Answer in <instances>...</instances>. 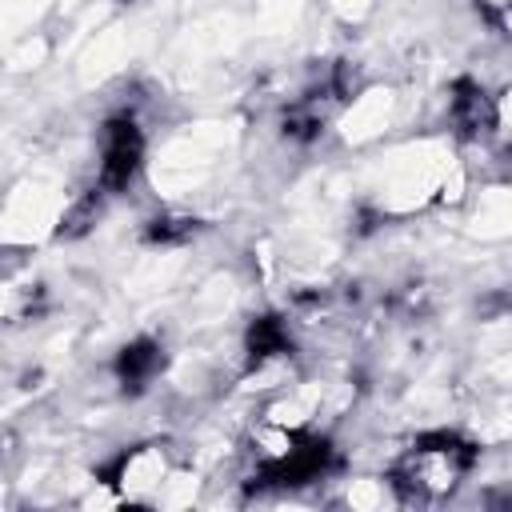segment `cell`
Returning a JSON list of instances; mask_svg holds the SVG:
<instances>
[{
  "mask_svg": "<svg viewBox=\"0 0 512 512\" xmlns=\"http://www.w3.org/2000/svg\"><path fill=\"white\" fill-rule=\"evenodd\" d=\"M176 468H180V456L168 440H144V444L124 448L108 464L104 480L116 488L120 504H156Z\"/></svg>",
  "mask_w": 512,
  "mask_h": 512,
  "instance_id": "obj_1",
  "label": "cell"
},
{
  "mask_svg": "<svg viewBox=\"0 0 512 512\" xmlns=\"http://www.w3.org/2000/svg\"><path fill=\"white\" fill-rule=\"evenodd\" d=\"M512 0H476V8H480V16H488V20H496L504 8H508Z\"/></svg>",
  "mask_w": 512,
  "mask_h": 512,
  "instance_id": "obj_2",
  "label": "cell"
},
{
  "mask_svg": "<svg viewBox=\"0 0 512 512\" xmlns=\"http://www.w3.org/2000/svg\"><path fill=\"white\" fill-rule=\"evenodd\" d=\"M492 24H496V28L504 32V36H512V4H508V8H504V12L496 16V20H492Z\"/></svg>",
  "mask_w": 512,
  "mask_h": 512,
  "instance_id": "obj_3",
  "label": "cell"
}]
</instances>
